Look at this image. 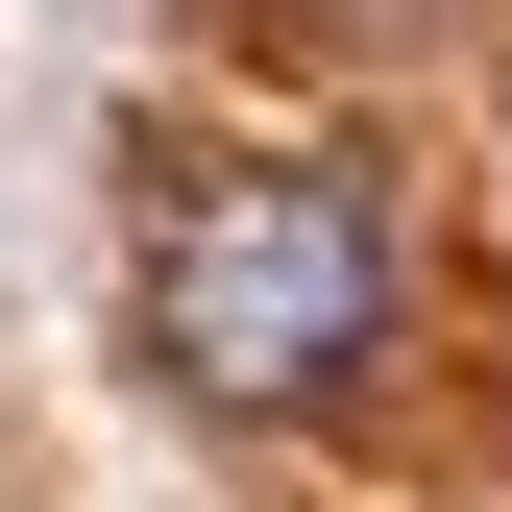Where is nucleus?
Instances as JSON below:
<instances>
[{"instance_id": "f257e3e1", "label": "nucleus", "mask_w": 512, "mask_h": 512, "mask_svg": "<svg viewBox=\"0 0 512 512\" xmlns=\"http://www.w3.org/2000/svg\"><path fill=\"white\" fill-rule=\"evenodd\" d=\"M391 342V196L342 147H220L196 196L147 220V366L220 415H293Z\"/></svg>"}]
</instances>
